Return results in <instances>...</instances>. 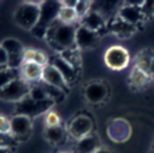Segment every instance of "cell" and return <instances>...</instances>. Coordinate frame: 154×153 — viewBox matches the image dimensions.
I'll return each instance as SVG.
<instances>
[{"label":"cell","mask_w":154,"mask_h":153,"mask_svg":"<svg viewBox=\"0 0 154 153\" xmlns=\"http://www.w3.org/2000/svg\"><path fill=\"white\" fill-rule=\"evenodd\" d=\"M76 24H64L58 19L48 28L46 39L52 48L60 53L76 47Z\"/></svg>","instance_id":"cell-1"},{"label":"cell","mask_w":154,"mask_h":153,"mask_svg":"<svg viewBox=\"0 0 154 153\" xmlns=\"http://www.w3.org/2000/svg\"><path fill=\"white\" fill-rule=\"evenodd\" d=\"M41 2L42 1H24L20 4L13 13L14 23L22 29L31 31L38 22Z\"/></svg>","instance_id":"cell-2"},{"label":"cell","mask_w":154,"mask_h":153,"mask_svg":"<svg viewBox=\"0 0 154 153\" xmlns=\"http://www.w3.org/2000/svg\"><path fill=\"white\" fill-rule=\"evenodd\" d=\"M60 1H42L40 5V17L31 33L37 37H45L48 28L58 19Z\"/></svg>","instance_id":"cell-3"},{"label":"cell","mask_w":154,"mask_h":153,"mask_svg":"<svg viewBox=\"0 0 154 153\" xmlns=\"http://www.w3.org/2000/svg\"><path fill=\"white\" fill-rule=\"evenodd\" d=\"M130 60L131 57L129 51L120 45H112L103 53L105 65L114 71H120L123 69H126L128 65L130 64Z\"/></svg>","instance_id":"cell-4"},{"label":"cell","mask_w":154,"mask_h":153,"mask_svg":"<svg viewBox=\"0 0 154 153\" xmlns=\"http://www.w3.org/2000/svg\"><path fill=\"white\" fill-rule=\"evenodd\" d=\"M30 90V84L22 77H18L0 89V100L7 102H18L23 100Z\"/></svg>","instance_id":"cell-5"},{"label":"cell","mask_w":154,"mask_h":153,"mask_svg":"<svg viewBox=\"0 0 154 153\" xmlns=\"http://www.w3.org/2000/svg\"><path fill=\"white\" fill-rule=\"evenodd\" d=\"M53 100L47 99L45 101H34L29 95H26L23 100L16 102V114H25L28 117L37 116L43 112H48Z\"/></svg>","instance_id":"cell-6"},{"label":"cell","mask_w":154,"mask_h":153,"mask_svg":"<svg viewBox=\"0 0 154 153\" xmlns=\"http://www.w3.org/2000/svg\"><path fill=\"white\" fill-rule=\"evenodd\" d=\"M0 45L5 48V51L8 54V66L19 69L23 63V52L25 49L24 46L18 40L12 37L5 39Z\"/></svg>","instance_id":"cell-7"},{"label":"cell","mask_w":154,"mask_h":153,"mask_svg":"<svg viewBox=\"0 0 154 153\" xmlns=\"http://www.w3.org/2000/svg\"><path fill=\"white\" fill-rule=\"evenodd\" d=\"M91 130H93V122H91V119L88 116H83V114L75 117L70 122L69 128H67L69 134L72 137H75L76 140H81V139L90 135Z\"/></svg>","instance_id":"cell-8"},{"label":"cell","mask_w":154,"mask_h":153,"mask_svg":"<svg viewBox=\"0 0 154 153\" xmlns=\"http://www.w3.org/2000/svg\"><path fill=\"white\" fill-rule=\"evenodd\" d=\"M11 134L16 140H23L31 133V118L25 114H14L11 119Z\"/></svg>","instance_id":"cell-9"},{"label":"cell","mask_w":154,"mask_h":153,"mask_svg":"<svg viewBox=\"0 0 154 153\" xmlns=\"http://www.w3.org/2000/svg\"><path fill=\"white\" fill-rule=\"evenodd\" d=\"M143 1L140 2H125L124 6H122L119 8L118 12V17H120L123 20H125L126 23L131 24V25H136L138 22H141L144 18V14L142 12V6Z\"/></svg>","instance_id":"cell-10"},{"label":"cell","mask_w":154,"mask_h":153,"mask_svg":"<svg viewBox=\"0 0 154 153\" xmlns=\"http://www.w3.org/2000/svg\"><path fill=\"white\" fill-rule=\"evenodd\" d=\"M41 82H43L46 84H49V86H53V87H57L63 92L69 89V84L64 80L63 75L59 72V70L52 63H49L46 66H43Z\"/></svg>","instance_id":"cell-11"},{"label":"cell","mask_w":154,"mask_h":153,"mask_svg":"<svg viewBox=\"0 0 154 153\" xmlns=\"http://www.w3.org/2000/svg\"><path fill=\"white\" fill-rule=\"evenodd\" d=\"M108 136L116 141V142H124L125 140H128V137L130 136L131 129L129 123L125 119H113L108 128Z\"/></svg>","instance_id":"cell-12"},{"label":"cell","mask_w":154,"mask_h":153,"mask_svg":"<svg viewBox=\"0 0 154 153\" xmlns=\"http://www.w3.org/2000/svg\"><path fill=\"white\" fill-rule=\"evenodd\" d=\"M99 42V33L91 31L85 27L78 24L76 29V47L91 48Z\"/></svg>","instance_id":"cell-13"},{"label":"cell","mask_w":154,"mask_h":153,"mask_svg":"<svg viewBox=\"0 0 154 153\" xmlns=\"http://www.w3.org/2000/svg\"><path fill=\"white\" fill-rule=\"evenodd\" d=\"M42 70L43 67L40 66L38 64L34 63V61H29V63H22L19 71H20V77L28 82L29 84H34V83H38L42 80Z\"/></svg>","instance_id":"cell-14"},{"label":"cell","mask_w":154,"mask_h":153,"mask_svg":"<svg viewBox=\"0 0 154 153\" xmlns=\"http://www.w3.org/2000/svg\"><path fill=\"white\" fill-rule=\"evenodd\" d=\"M108 28L109 30L117 35L118 37H122V39H126V37H130L134 33H135V27L126 23L125 20H123L120 17H113L109 23H108Z\"/></svg>","instance_id":"cell-15"},{"label":"cell","mask_w":154,"mask_h":153,"mask_svg":"<svg viewBox=\"0 0 154 153\" xmlns=\"http://www.w3.org/2000/svg\"><path fill=\"white\" fill-rule=\"evenodd\" d=\"M79 24L91 31L97 33L100 29H102L106 25V20L103 14H101L99 11H90L85 17L79 19Z\"/></svg>","instance_id":"cell-16"},{"label":"cell","mask_w":154,"mask_h":153,"mask_svg":"<svg viewBox=\"0 0 154 153\" xmlns=\"http://www.w3.org/2000/svg\"><path fill=\"white\" fill-rule=\"evenodd\" d=\"M58 70L59 72L63 75L64 80L66 81L67 84H71L76 78H77V69L75 66H72L71 64H69L65 59H63L60 55L59 57H55L53 59V63H52Z\"/></svg>","instance_id":"cell-17"},{"label":"cell","mask_w":154,"mask_h":153,"mask_svg":"<svg viewBox=\"0 0 154 153\" xmlns=\"http://www.w3.org/2000/svg\"><path fill=\"white\" fill-rule=\"evenodd\" d=\"M152 76L149 75L148 71H144V70H141L136 66L132 67L131 72H130V76H129V81H130V84L134 86L135 88H143L146 87L149 81H150Z\"/></svg>","instance_id":"cell-18"},{"label":"cell","mask_w":154,"mask_h":153,"mask_svg":"<svg viewBox=\"0 0 154 153\" xmlns=\"http://www.w3.org/2000/svg\"><path fill=\"white\" fill-rule=\"evenodd\" d=\"M106 94H107L106 87L101 83H97V82L90 83L85 88V98L90 102H100L101 100L105 99Z\"/></svg>","instance_id":"cell-19"},{"label":"cell","mask_w":154,"mask_h":153,"mask_svg":"<svg viewBox=\"0 0 154 153\" xmlns=\"http://www.w3.org/2000/svg\"><path fill=\"white\" fill-rule=\"evenodd\" d=\"M99 147L97 139L94 135H88L81 140H77L75 153H94Z\"/></svg>","instance_id":"cell-20"},{"label":"cell","mask_w":154,"mask_h":153,"mask_svg":"<svg viewBox=\"0 0 154 153\" xmlns=\"http://www.w3.org/2000/svg\"><path fill=\"white\" fill-rule=\"evenodd\" d=\"M60 5H61V2H60ZM58 20L64 24H76V22L79 19H78V16L73 7H67V6L61 5L59 8V12H58Z\"/></svg>","instance_id":"cell-21"},{"label":"cell","mask_w":154,"mask_h":153,"mask_svg":"<svg viewBox=\"0 0 154 153\" xmlns=\"http://www.w3.org/2000/svg\"><path fill=\"white\" fill-rule=\"evenodd\" d=\"M65 135H66V131L61 125L55 128H46L45 130V137L47 139V141H49L53 145L61 143L65 139Z\"/></svg>","instance_id":"cell-22"},{"label":"cell","mask_w":154,"mask_h":153,"mask_svg":"<svg viewBox=\"0 0 154 153\" xmlns=\"http://www.w3.org/2000/svg\"><path fill=\"white\" fill-rule=\"evenodd\" d=\"M18 77H20L19 69H14V67H10V66L1 69L0 70V89Z\"/></svg>","instance_id":"cell-23"},{"label":"cell","mask_w":154,"mask_h":153,"mask_svg":"<svg viewBox=\"0 0 154 153\" xmlns=\"http://www.w3.org/2000/svg\"><path fill=\"white\" fill-rule=\"evenodd\" d=\"M34 101H45L48 99L47 94H46V90L41 84L38 83H35L32 86H30V90H29V94H28Z\"/></svg>","instance_id":"cell-24"},{"label":"cell","mask_w":154,"mask_h":153,"mask_svg":"<svg viewBox=\"0 0 154 153\" xmlns=\"http://www.w3.org/2000/svg\"><path fill=\"white\" fill-rule=\"evenodd\" d=\"M153 58H154V54H148L147 52L143 51V52H141V53L137 54L136 61H135V65H134V66H136V67H138V69H141V70L148 71Z\"/></svg>","instance_id":"cell-25"},{"label":"cell","mask_w":154,"mask_h":153,"mask_svg":"<svg viewBox=\"0 0 154 153\" xmlns=\"http://www.w3.org/2000/svg\"><path fill=\"white\" fill-rule=\"evenodd\" d=\"M45 125L46 128H55L61 125V118L57 111L49 110L45 114Z\"/></svg>","instance_id":"cell-26"},{"label":"cell","mask_w":154,"mask_h":153,"mask_svg":"<svg viewBox=\"0 0 154 153\" xmlns=\"http://www.w3.org/2000/svg\"><path fill=\"white\" fill-rule=\"evenodd\" d=\"M75 11H76V13L78 16V19H82L83 17H85L91 11V2L90 1L79 0V1H77L76 6H75Z\"/></svg>","instance_id":"cell-27"},{"label":"cell","mask_w":154,"mask_h":153,"mask_svg":"<svg viewBox=\"0 0 154 153\" xmlns=\"http://www.w3.org/2000/svg\"><path fill=\"white\" fill-rule=\"evenodd\" d=\"M16 141L12 134H0V148H11Z\"/></svg>","instance_id":"cell-28"},{"label":"cell","mask_w":154,"mask_h":153,"mask_svg":"<svg viewBox=\"0 0 154 153\" xmlns=\"http://www.w3.org/2000/svg\"><path fill=\"white\" fill-rule=\"evenodd\" d=\"M34 63H36V64H38L40 66H46L47 64H49V59H48V55H47V53L46 52H43V51H40V49H37L36 51V55H35V59H34Z\"/></svg>","instance_id":"cell-29"},{"label":"cell","mask_w":154,"mask_h":153,"mask_svg":"<svg viewBox=\"0 0 154 153\" xmlns=\"http://www.w3.org/2000/svg\"><path fill=\"white\" fill-rule=\"evenodd\" d=\"M0 134H11V120L4 114H0Z\"/></svg>","instance_id":"cell-30"},{"label":"cell","mask_w":154,"mask_h":153,"mask_svg":"<svg viewBox=\"0 0 154 153\" xmlns=\"http://www.w3.org/2000/svg\"><path fill=\"white\" fill-rule=\"evenodd\" d=\"M36 51L34 48H25L23 52V63H29V61H34L35 55H36Z\"/></svg>","instance_id":"cell-31"},{"label":"cell","mask_w":154,"mask_h":153,"mask_svg":"<svg viewBox=\"0 0 154 153\" xmlns=\"http://www.w3.org/2000/svg\"><path fill=\"white\" fill-rule=\"evenodd\" d=\"M8 66V54L5 51V48L0 45V67H7Z\"/></svg>","instance_id":"cell-32"},{"label":"cell","mask_w":154,"mask_h":153,"mask_svg":"<svg viewBox=\"0 0 154 153\" xmlns=\"http://www.w3.org/2000/svg\"><path fill=\"white\" fill-rule=\"evenodd\" d=\"M148 72H149V75H150L152 77H154V58L152 59V63H150V66H149Z\"/></svg>","instance_id":"cell-33"},{"label":"cell","mask_w":154,"mask_h":153,"mask_svg":"<svg viewBox=\"0 0 154 153\" xmlns=\"http://www.w3.org/2000/svg\"><path fill=\"white\" fill-rule=\"evenodd\" d=\"M94 153H111L108 149H103V148H97Z\"/></svg>","instance_id":"cell-34"},{"label":"cell","mask_w":154,"mask_h":153,"mask_svg":"<svg viewBox=\"0 0 154 153\" xmlns=\"http://www.w3.org/2000/svg\"><path fill=\"white\" fill-rule=\"evenodd\" d=\"M0 153H13L11 148H0Z\"/></svg>","instance_id":"cell-35"},{"label":"cell","mask_w":154,"mask_h":153,"mask_svg":"<svg viewBox=\"0 0 154 153\" xmlns=\"http://www.w3.org/2000/svg\"><path fill=\"white\" fill-rule=\"evenodd\" d=\"M59 153H75L73 151H61V152H59Z\"/></svg>","instance_id":"cell-36"},{"label":"cell","mask_w":154,"mask_h":153,"mask_svg":"<svg viewBox=\"0 0 154 153\" xmlns=\"http://www.w3.org/2000/svg\"><path fill=\"white\" fill-rule=\"evenodd\" d=\"M1 69H4V67H0V70H1Z\"/></svg>","instance_id":"cell-37"}]
</instances>
